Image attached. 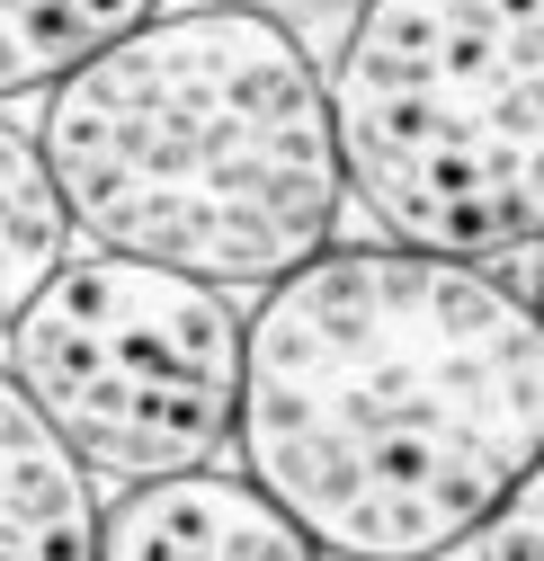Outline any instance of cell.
<instances>
[{"instance_id": "obj_6", "label": "cell", "mask_w": 544, "mask_h": 561, "mask_svg": "<svg viewBox=\"0 0 544 561\" xmlns=\"http://www.w3.org/2000/svg\"><path fill=\"white\" fill-rule=\"evenodd\" d=\"M90 543H99V481L0 375V561H90Z\"/></svg>"}, {"instance_id": "obj_10", "label": "cell", "mask_w": 544, "mask_h": 561, "mask_svg": "<svg viewBox=\"0 0 544 561\" xmlns=\"http://www.w3.org/2000/svg\"><path fill=\"white\" fill-rule=\"evenodd\" d=\"M250 10H268V19H358L366 0H250Z\"/></svg>"}, {"instance_id": "obj_2", "label": "cell", "mask_w": 544, "mask_h": 561, "mask_svg": "<svg viewBox=\"0 0 544 561\" xmlns=\"http://www.w3.org/2000/svg\"><path fill=\"white\" fill-rule=\"evenodd\" d=\"M36 161L72 241L196 286H277L339 241L321 62L250 0L152 10L45 90Z\"/></svg>"}, {"instance_id": "obj_3", "label": "cell", "mask_w": 544, "mask_h": 561, "mask_svg": "<svg viewBox=\"0 0 544 561\" xmlns=\"http://www.w3.org/2000/svg\"><path fill=\"white\" fill-rule=\"evenodd\" d=\"M321 116L393 250L491 267L544 241V0H366Z\"/></svg>"}, {"instance_id": "obj_7", "label": "cell", "mask_w": 544, "mask_h": 561, "mask_svg": "<svg viewBox=\"0 0 544 561\" xmlns=\"http://www.w3.org/2000/svg\"><path fill=\"white\" fill-rule=\"evenodd\" d=\"M161 0H0V99L54 90L72 62L144 27Z\"/></svg>"}, {"instance_id": "obj_5", "label": "cell", "mask_w": 544, "mask_h": 561, "mask_svg": "<svg viewBox=\"0 0 544 561\" xmlns=\"http://www.w3.org/2000/svg\"><path fill=\"white\" fill-rule=\"evenodd\" d=\"M90 561H321V543L241 472H170L99 500Z\"/></svg>"}, {"instance_id": "obj_1", "label": "cell", "mask_w": 544, "mask_h": 561, "mask_svg": "<svg viewBox=\"0 0 544 561\" xmlns=\"http://www.w3.org/2000/svg\"><path fill=\"white\" fill-rule=\"evenodd\" d=\"M241 481L321 561H438L544 463V330L483 267L321 250L241 321Z\"/></svg>"}, {"instance_id": "obj_9", "label": "cell", "mask_w": 544, "mask_h": 561, "mask_svg": "<svg viewBox=\"0 0 544 561\" xmlns=\"http://www.w3.org/2000/svg\"><path fill=\"white\" fill-rule=\"evenodd\" d=\"M535 490H544V481L526 472V481H518V490H509V500H500L483 526H473L455 552H464V561H544V508H535Z\"/></svg>"}, {"instance_id": "obj_4", "label": "cell", "mask_w": 544, "mask_h": 561, "mask_svg": "<svg viewBox=\"0 0 544 561\" xmlns=\"http://www.w3.org/2000/svg\"><path fill=\"white\" fill-rule=\"evenodd\" d=\"M0 375L90 481L215 472L241 410V312L224 286L90 250L0 330Z\"/></svg>"}, {"instance_id": "obj_8", "label": "cell", "mask_w": 544, "mask_h": 561, "mask_svg": "<svg viewBox=\"0 0 544 561\" xmlns=\"http://www.w3.org/2000/svg\"><path fill=\"white\" fill-rule=\"evenodd\" d=\"M72 259V224H63V196L36 161V134L0 116V330H10L36 286Z\"/></svg>"}]
</instances>
